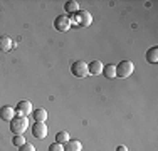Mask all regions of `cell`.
Listing matches in <instances>:
<instances>
[{
  "label": "cell",
  "mask_w": 158,
  "mask_h": 151,
  "mask_svg": "<svg viewBox=\"0 0 158 151\" xmlns=\"http://www.w3.org/2000/svg\"><path fill=\"white\" fill-rule=\"evenodd\" d=\"M29 128V119L24 118V116H15L12 121H10V131L12 134H24Z\"/></svg>",
  "instance_id": "6da1fadb"
},
{
  "label": "cell",
  "mask_w": 158,
  "mask_h": 151,
  "mask_svg": "<svg viewBox=\"0 0 158 151\" xmlns=\"http://www.w3.org/2000/svg\"><path fill=\"white\" fill-rule=\"evenodd\" d=\"M93 22V17L88 10H79V12L74 14V18H71V25L76 24V25H81V27H89Z\"/></svg>",
  "instance_id": "7a4b0ae2"
},
{
  "label": "cell",
  "mask_w": 158,
  "mask_h": 151,
  "mask_svg": "<svg viewBox=\"0 0 158 151\" xmlns=\"http://www.w3.org/2000/svg\"><path fill=\"white\" fill-rule=\"evenodd\" d=\"M135 71V66L131 60H121V62L116 66V77H121V79H126L133 74Z\"/></svg>",
  "instance_id": "3957f363"
},
{
  "label": "cell",
  "mask_w": 158,
  "mask_h": 151,
  "mask_svg": "<svg viewBox=\"0 0 158 151\" xmlns=\"http://www.w3.org/2000/svg\"><path fill=\"white\" fill-rule=\"evenodd\" d=\"M71 74L74 76V77H86V76H89L88 72V64L84 62V60H74L73 64H71Z\"/></svg>",
  "instance_id": "277c9868"
},
{
  "label": "cell",
  "mask_w": 158,
  "mask_h": 151,
  "mask_svg": "<svg viewBox=\"0 0 158 151\" xmlns=\"http://www.w3.org/2000/svg\"><path fill=\"white\" fill-rule=\"evenodd\" d=\"M54 29L59 32H67L71 29V18L67 15H57L54 18Z\"/></svg>",
  "instance_id": "5b68a950"
},
{
  "label": "cell",
  "mask_w": 158,
  "mask_h": 151,
  "mask_svg": "<svg viewBox=\"0 0 158 151\" xmlns=\"http://www.w3.org/2000/svg\"><path fill=\"white\" fill-rule=\"evenodd\" d=\"M34 111L32 109V104H31V101H19L17 106H15V112H17V116H24V118H27L29 114Z\"/></svg>",
  "instance_id": "8992f818"
},
{
  "label": "cell",
  "mask_w": 158,
  "mask_h": 151,
  "mask_svg": "<svg viewBox=\"0 0 158 151\" xmlns=\"http://www.w3.org/2000/svg\"><path fill=\"white\" fill-rule=\"evenodd\" d=\"M32 136L37 139H44L47 136V126L44 123H35L32 124Z\"/></svg>",
  "instance_id": "52a82bcc"
},
{
  "label": "cell",
  "mask_w": 158,
  "mask_h": 151,
  "mask_svg": "<svg viewBox=\"0 0 158 151\" xmlns=\"http://www.w3.org/2000/svg\"><path fill=\"white\" fill-rule=\"evenodd\" d=\"M15 116H17V112H15V109H14L12 106H2V108H0V119L9 121L10 123Z\"/></svg>",
  "instance_id": "ba28073f"
},
{
  "label": "cell",
  "mask_w": 158,
  "mask_h": 151,
  "mask_svg": "<svg viewBox=\"0 0 158 151\" xmlns=\"http://www.w3.org/2000/svg\"><path fill=\"white\" fill-rule=\"evenodd\" d=\"M12 47H15V44L9 35H0V52H9Z\"/></svg>",
  "instance_id": "9c48e42d"
},
{
  "label": "cell",
  "mask_w": 158,
  "mask_h": 151,
  "mask_svg": "<svg viewBox=\"0 0 158 151\" xmlns=\"http://www.w3.org/2000/svg\"><path fill=\"white\" fill-rule=\"evenodd\" d=\"M103 62L101 60H93V62L88 64V72L91 76H98V74H103Z\"/></svg>",
  "instance_id": "30bf717a"
},
{
  "label": "cell",
  "mask_w": 158,
  "mask_h": 151,
  "mask_svg": "<svg viewBox=\"0 0 158 151\" xmlns=\"http://www.w3.org/2000/svg\"><path fill=\"white\" fill-rule=\"evenodd\" d=\"M62 146H64V151H82V145L77 139H69Z\"/></svg>",
  "instance_id": "8fae6325"
},
{
  "label": "cell",
  "mask_w": 158,
  "mask_h": 151,
  "mask_svg": "<svg viewBox=\"0 0 158 151\" xmlns=\"http://www.w3.org/2000/svg\"><path fill=\"white\" fill-rule=\"evenodd\" d=\"M32 116H34V119H35V123H46V121H47V111H46V109H42V108L34 109Z\"/></svg>",
  "instance_id": "7c38bea8"
},
{
  "label": "cell",
  "mask_w": 158,
  "mask_h": 151,
  "mask_svg": "<svg viewBox=\"0 0 158 151\" xmlns=\"http://www.w3.org/2000/svg\"><path fill=\"white\" fill-rule=\"evenodd\" d=\"M64 10H66L67 14H76L81 9H79V3L76 2V0H69V2L64 3Z\"/></svg>",
  "instance_id": "4fadbf2b"
},
{
  "label": "cell",
  "mask_w": 158,
  "mask_h": 151,
  "mask_svg": "<svg viewBox=\"0 0 158 151\" xmlns=\"http://www.w3.org/2000/svg\"><path fill=\"white\" fill-rule=\"evenodd\" d=\"M146 60L152 64H156L158 62V47H152L146 51Z\"/></svg>",
  "instance_id": "5bb4252c"
},
{
  "label": "cell",
  "mask_w": 158,
  "mask_h": 151,
  "mask_svg": "<svg viewBox=\"0 0 158 151\" xmlns=\"http://www.w3.org/2000/svg\"><path fill=\"white\" fill-rule=\"evenodd\" d=\"M103 74L106 79H113L116 77V66H113V64H108V66L103 67Z\"/></svg>",
  "instance_id": "9a60e30c"
},
{
  "label": "cell",
  "mask_w": 158,
  "mask_h": 151,
  "mask_svg": "<svg viewBox=\"0 0 158 151\" xmlns=\"http://www.w3.org/2000/svg\"><path fill=\"white\" fill-rule=\"evenodd\" d=\"M66 141H69V133H67V131H59V133L56 134V143L64 145Z\"/></svg>",
  "instance_id": "2e32d148"
},
{
  "label": "cell",
  "mask_w": 158,
  "mask_h": 151,
  "mask_svg": "<svg viewBox=\"0 0 158 151\" xmlns=\"http://www.w3.org/2000/svg\"><path fill=\"white\" fill-rule=\"evenodd\" d=\"M25 143H27V139H25L22 134H14V138H12V145H14V146L20 148V146L25 145Z\"/></svg>",
  "instance_id": "e0dca14e"
},
{
  "label": "cell",
  "mask_w": 158,
  "mask_h": 151,
  "mask_svg": "<svg viewBox=\"0 0 158 151\" xmlns=\"http://www.w3.org/2000/svg\"><path fill=\"white\" fill-rule=\"evenodd\" d=\"M49 151H64V146L59 145V143H52V145L49 146Z\"/></svg>",
  "instance_id": "ac0fdd59"
},
{
  "label": "cell",
  "mask_w": 158,
  "mask_h": 151,
  "mask_svg": "<svg viewBox=\"0 0 158 151\" xmlns=\"http://www.w3.org/2000/svg\"><path fill=\"white\" fill-rule=\"evenodd\" d=\"M19 151H35V148H34V145H31V143H25L24 146L19 148Z\"/></svg>",
  "instance_id": "d6986e66"
},
{
  "label": "cell",
  "mask_w": 158,
  "mask_h": 151,
  "mask_svg": "<svg viewBox=\"0 0 158 151\" xmlns=\"http://www.w3.org/2000/svg\"><path fill=\"white\" fill-rule=\"evenodd\" d=\"M116 151H128V148H126L125 145H119L118 148H116Z\"/></svg>",
  "instance_id": "ffe728a7"
}]
</instances>
